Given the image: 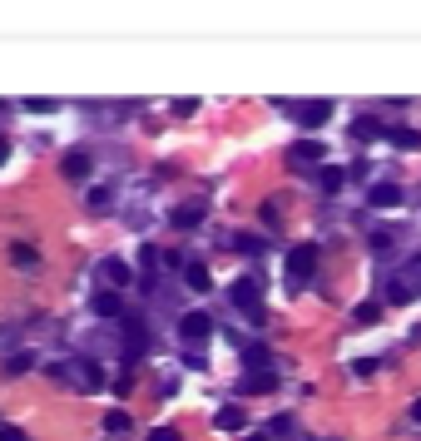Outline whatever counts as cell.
I'll list each match as a JSON object with an SVG mask.
<instances>
[{"label": "cell", "instance_id": "9c48e42d", "mask_svg": "<svg viewBox=\"0 0 421 441\" xmlns=\"http://www.w3.org/2000/svg\"><path fill=\"white\" fill-rule=\"evenodd\" d=\"M139 352H149V328H139V323H129V328H124V357L134 362Z\"/></svg>", "mask_w": 421, "mask_h": 441}, {"label": "cell", "instance_id": "6da1fadb", "mask_svg": "<svg viewBox=\"0 0 421 441\" xmlns=\"http://www.w3.org/2000/svg\"><path fill=\"white\" fill-rule=\"evenodd\" d=\"M55 377H60V382H75L80 392H100V387H105V372H100L95 362H70V367L60 362V367H55Z\"/></svg>", "mask_w": 421, "mask_h": 441}, {"label": "cell", "instance_id": "ba28073f", "mask_svg": "<svg viewBox=\"0 0 421 441\" xmlns=\"http://www.w3.org/2000/svg\"><path fill=\"white\" fill-rule=\"evenodd\" d=\"M273 387H278V372H248V377L238 382L243 397H258V392H273Z\"/></svg>", "mask_w": 421, "mask_h": 441}, {"label": "cell", "instance_id": "9a60e30c", "mask_svg": "<svg viewBox=\"0 0 421 441\" xmlns=\"http://www.w3.org/2000/svg\"><path fill=\"white\" fill-rule=\"evenodd\" d=\"M387 139H392L397 149H407V154H412V149H421V134H417V129H387Z\"/></svg>", "mask_w": 421, "mask_h": 441}, {"label": "cell", "instance_id": "7402d4cb", "mask_svg": "<svg viewBox=\"0 0 421 441\" xmlns=\"http://www.w3.org/2000/svg\"><path fill=\"white\" fill-rule=\"evenodd\" d=\"M109 204H114V194H109V189H90V209H95V214H105Z\"/></svg>", "mask_w": 421, "mask_h": 441}, {"label": "cell", "instance_id": "5b68a950", "mask_svg": "<svg viewBox=\"0 0 421 441\" xmlns=\"http://www.w3.org/2000/svg\"><path fill=\"white\" fill-rule=\"evenodd\" d=\"M327 119H332V105H327V100H308V105H298V124H303V129H322Z\"/></svg>", "mask_w": 421, "mask_h": 441}, {"label": "cell", "instance_id": "d4e9b609", "mask_svg": "<svg viewBox=\"0 0 421 441\" xmlns=\"http://www.w3.org/2000/svg\"><path fill=\"white\" fill-rule=\"evenodd\" d=\"M0 441H30V432H20V427H10V422H0Z\"/></svg>", "mask_w": 421, "mask_h": 441}, {"label": "cell", "instance_id": "83f0119b", "mask_svg": "<svg viewBox=\"0 0 421 441\" xmlns=\"http://www.w3.org/2000/svg\"><path fill=\"white\" fill-rule=\"evenodd\" d=\"M5 159H10V139L0 134V164H5Z\"/></svg>", "mask_w": 421, "mask_h": 441}, {"label": "cell", "instance_id": "ac0fdd59", "mask_svg": "<svg viewBox=\"0 0 421 441\" xmlns=\"http://www.w3.org/2000/svg\"><path fill=\"white\" fill-rule=\"evenodd\" d=\"M317 184H322V194H337V189L347 184V174H342V169H322V174H317Z\"/></svg>", "mask_w": 421, "mask_h": 441}, {"label": "cell", "instance_id": "5bb4252c", "mask_svg": "<svg viewBox=\"0 0 421 441\" xmlns=\"http://www.w3.org/2000/svg\"><path fill=\"white\" fill-rule=\"evenodd\" d=\"M213 422H218V432H243V407H223Z\"/></svg>", "mask_w": 421, "mask_h": 441}, {"label": "cell", "instance_id": "d6986e66", "mask_svg": "<svg viewBox=\"0 0 421 441\" xmlns=\"http://www.w3.org/2000/svg\"><path fill=\"white\" fill-rule=\"evenodd\" d=\"M35 367V352H15L10 362H5V377H20V372H30Z\"/></svg>", "mask_w": 421, "mask_h": 441}, {"label": "cell", "instance_id": "2e32d148", "mask_svg": "<svg viewBox=\"0 0 421 441\" xmlns=\"http://www.w3.org/2000/svg\"><path fill=\"white\" fill-rule=\"evenodd\" d=\"M204 223V209L199 204H189V209H174V228H199Z\"/></svg>", "mask_w": 421, "mask_h": 441}, {"label": "cell", "instance_id": "4316f807", "mask_svg": "<svg viewBox=\"0 0 421 441\" xmlns=\"http://www.w3.org/2000/svg\"><path fill=\"white\" fill-rule=\"evenodd\" d=\"M392 303H412V288L407 283H392Z\"/></svg>", "mask_w": 421, "mask_h": 441}, {"label": "cell", "instance_id": "277c9868", "mask_svg": "<svg viewBox=\"0 0 421 441\" xmlns=\"http://www.w3.org/2000/svg\"><path fill=\"white\" fill-rule=\"evenodd\" d=\"M90 169H95V159H90L85 149H70V154L60 159V174H65L70 184H80V179H90Z\"/></svg>", "mask_w": 421, "mask_h": 441}, {"label": "cell", "instance_id": "484cf974", "mask_svg": "<svg viewBox=\"0 0 421 441\" xmlns=\"http://www.w3.org/2000/svg\"><path fill=\"white\" fill-rule=\"evenodd\" d=\"M149 441H184V437H179L174 427H154V432H149Z\"/></svg>", "mask_w": 421, "mask_h": 441}, {"label": "cell", "instance_id": "8fae6325", "mask_svg": "<svg viewBox=\"0 0 421 441\" xmlns=\"http://www.w3.org/2000/svg\"><path fill=\"white\" fill-rule=\"evenodd\" d=\"M397 204H402L397 184H372V209H397Z\"/></svg>", "mask_w": 421, "mask_h": 441}, {"label": "cell", "instance_id": "4fadbf2b", "mask_svg": "<svg viewBox=\"0 0 421 441\" xmlns=\"http://www.w3.org/2000/svg\"><path fill=\"white\" fill-rule=\"evenodd\" d=\"M352 134H357V139H382V134H387V124H382V119H372V114H362V119L352 124Z\"/></svg>", "mask_w": 421, "mask_h": 441}, {"label": "cell", "instance_id": "30bf717a", "mask_svg": "<svg viewBox=\"0 0 421 441\" xmlns=\"http://www.w3.org/2000/svg\"><path fill=\"white\" fill-rule=\"evenodd\" d=\"M184 283H189L194 293H213V273L204 263H189V268H184Z\"/></svg>", "mask_w": 421, "mask_h": 441}, {"label": "cell", "instance_id": "cb8c5ba5", "mask_svg": "<svg viewBox=\"0 0 421 441\" xmlns=\"http://www.w3.org/2000/svg\"><path fill=\"white\" fill-rule=\"evenodd\" d=\"M105 432H114V437H119V432H129V417H124V412H109V417H105Z\"/></svg>", "mask_w": 421, "mask_h": 441}, {"label": "cell", "instance_id": "f1b7e54d", "mask_svg": "<svg viewBox=\"0 0 421 441\" xmlns=\"http://www.w3.org/2000/svg\"><path fill=\"white\" fill-rule=\"evenodd\" d=\"M412 422H421V397H417V402H412Z\"/></svg>", "mask_w": 421, "mask_h": 441}, {"label": "cell", "instance_id": "7a4b0ae2", "mask_svg": "<svg viewBox=\"0 0 421 441\" xmlns=\"http://www.w3.org/2000/svg\"><path fill=\"white\" fill-rule=\"evenodd\" d=\"M313 273H317V243H303V248H293V253H288V278L303 288V283H313Z\"/></svg>", "mask_w": 421, "mask_h": 441}, {"label": "cell", "instance_id": "44dd1931", "mask_svg": "<svg viewBox=\"0 0 421 441\" xmlns=\"http://www.w3.org/2000/svg\"><path fill=\"white\" fill-rule=\"evenodd\" d=\"M357 323H382V303H357Z\"/></svg>", "mask_w": 421, "mask_h": 441}, {"label": "cell", "instance_id": "3957f363", "mask_svg": "<svg viewBox=\"0 0 421 441\" xmlns=\"http://www.w3.org/2000/svg\"><path fill=\"white\" fill-rule=\"evenodd\" d=\"M228 298H233L243 313H263V283H258V278H238V283L228 288Z\"/></svg>", "mask_w": 421, "mask_h": 441}, {"label": "cell", "instance_id": "e0dca14e", "mask_svg": "<svg viewBox=\"0 0 421 441\" xmlns=\"http://www.w3.org/2000/svg\"><path fill=\"white\" fill-rule=\"evenodd\" d=\"M95 313H100V318H114V313H119V293H114V288L95 293Z\"/></svg>", "mask_w": 421, "mask_h": 441}, {"label": "cell", "instance_id": "603a6c76", "mask_svg": "<svg viewBox=\"0 0 421 441\" xmlns=\"http://www.w3.org/2000/svg\"><path fill=\"white\" fill-rule=\"evenodd\" d=\"M233 243H238V253H263V238H253V233H238Z\"/></svg>", "mask_w": 421, "mask_h": 441}, {"label": "cell", "instance_id": "52a82bcc", "mask_svg": "<svg viewBox=\"0 0 421 441\" xmlns=\"http://www.w3.org/2000/svg\"><path fill=\"white\" fill-rule=\"evenodd\" d=\"M179 332H184L189 342H204V337L213 332V318H209V313H184V323H179Z\"/></svg>", "mask_w": 421, "mask_h": 441}, {"label": "cell", "instance_id": "ffe728a7", "mask_svg": "<svg viewBox=\"0 0 421 441\" xmlns=\"http://www.w3.org/2000/svg\"><path fill=\"white\" fill-rule=\"evenodd\" d=\"M10 258H15L20 268H35V263H40V253H35L30 243H15V248H10Z\"/></svg>", "mask_w": 421, "mask_h": 441}, {"label": "cell", "instance_id": "7c38bea8", "mask_svg": "<svg viewBox=\"0 0 421 441\" xmlns=\"http://www.w3.org/2000/svg\"><path fill=\"white\" fill-rule=\"evenodd\" d=\"M100 273H105L109 288H129V268H124L119 258H105V268H100Z\"/></svg>", "mask_w": 421, "mask_h": 441}, {"label": "cell", "instance_id": "f546056e", "mask_svg": "<svg viewBox=\"0 0 421 441\" xmlns=\"http://www.w3.org/2000/svg\"><path fill=\"white\" fill-rule=\"evenodd\" d=\"M248 441H273V437H268V432H258V437H248Z\"/></svg>", "mask_w": 421, "mask_h": 441}, {"label": "cell", "instance_id": "8992f818", "mask_svg": "<svg viewBox=\"0 0 421 441\" xmlns=\"http://www.w3.org/2000/svg\"><path fill=\"white\" fill-rule=\"evenodd\" d=\"M322 159H327V149H322L317 139H303V144L288 149V164H293V169H298V164H322Z\"/></svg>", "mask_w": 421, "mask_h": 441}]
</instances>
